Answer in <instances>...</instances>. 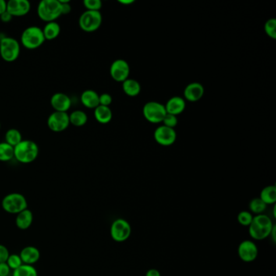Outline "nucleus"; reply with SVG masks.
I'll list each match as a JSON object with an SVG mask.
<instances>
[{
	"instance_id": "c9c22d12",
	"label": "nucleus",
	"mask_w": 276,
	"mask_h": 276,
	"mask_svg": "<svg viewBox=\"0 0 276 276\" xmlns=\"http://www.w3.org/2000/svg\"><path fill=\"white\" fill-rule=\"evenodd\" d=\"M61 4V12L62 15H68L72 12V6L69 0H58Z\"/></svg>"
},
{
	"instance_id": "79ce46f5",
	"label": "nucleus",
	"mask_w": 276,
	"mask_h": 276,
	"mask_svg": "<svg viewBox=\"0 0 276 276\" xmlns=\"http://www.w3.org/2000/svg\"><path fill=\"white\" fill-rule=\"evenodd\" d=\"M135 2L134 0H120L119 3L120 4H133V3Z\"/></svg>"
},
{
	"instance_id": "6ab92c4d",
	"label": "nucleus",
	"mask_w": 276,
	"mask_h": 276,
	"mask_svg": "<svg viewBox=\"0 0 276 276\" xmlns=\"http://www.w3.org/2000/svg\"><path fill=\"white\" fill-rule=\"evenodd\" d=\"M80 101L86 108L96 109L99 105V94L94 90L87 89L82 93Z\"/></svg>"
},
{
	"instance_id": "4be33fe9",
	"label": "nucleus",
	"mask_w": 276,
	"mask_h": 276,
	"mask_svg": "<svg viewBox=\"0 0 276 276\" xmlns=\"http://www.w3.org/2000/svg\"><path fill=\"white\" fill-rule=\"evenodd\" d=\"M94 117L100 124H107L112 120V110L110 107L98 105L94 109Z\"/></svg>"
},
{
	"instance_id": "cd10ccee",
	"label": "nucleus",
	"mask_w": 276,
	"mask_h": 276,
	"mask_svg": "<svg viewBox=\"0 0 276 276\" xmlns=\"http://www.w3.org/2000/svg\"><path fill=\"white\" fill-rule=\"evenodd\" d=\"M12 276H37V271L33 265L22 264L13 270Z\"/></svg>"
},
{
	"instance_id": "7c9ffc66",
	"label": "nucleus",
	"mask_w": 276,
	"mask_h": 276,
	"mask_svg": "<svg viewBox=\"0 0 276 276\" xmlns=\"http://www.w3.org/2000/svg\"><path fill=\"white\" fill-rule=\"evenodd\" d=\"M265 32L271 39H276V19L270 18L266 22L264 26Z\"/></svg>"
},
{
	"instance_id": "a19ab883",
	"label": "nucleus",
	"mask_w": 276,
	"mask_h": 276,
	"mask_svg": "<svg viewBox=\"0 0 276 276\" xmlns=\"http://www.w3.org/2000/svg\"><path fill=\"white\" fill-rule=\"evenodd\" d=\"M7 12V2L5 0H0V16Z\"/></svg>"
},
{
	"instance_id": "9d476101",
	"label": "nucleus",
	"mask_w": 276,
	"mask_h": 276,
	"mask_svg": "<svg viewBox=\"0 0 276 276\" xmlns=\"http://www.w3.org/2000/svg\"><path fill=\"white\" fill-rule=\"evenodd\" d=\"M49 129L53 132H64L70 125L69 114L68 113L54 111L47 119Z\"/></svg>"
},
{
	"instance_id": "72a5a7b5",
	"label": "nucleus",
	"mask_w": 276,
	"mask_h": 276,
	"mask_svg": "<svg viewBox=\"0 0 276 276\" xmlns=\"http://www.w3.org/2000/svg\"><path fill=\"white\" fill-rule=\"evenodd\" d=\"M162 123L163 125H165L167 128L174 129V128L178 123V117L173 115V114H166L164 119H163Z\"/></svg>"
},
{
	"instance_id": "ddd939ff",
	"label": "nucleus",
	"mask_w": 276,
	"mask_h": 276,
	"mask_svg": "<svg viewBox=\"0 0 276 276\" xmlns=\"http://www.w3.org/2000/svg\"><path fill=\"white\" fill-rule=\"evenodd\" d=\"M238 256L245 263H251L257 259L259 249L254 242L245 240L240 243L238 249Z\"/></svg>"
},
{
	"instance_id": "ea45409f",
	"label": "nucleus",
	"mask_w": 276,
	"mask_h": 276,
	"mask_svg": "<svg viewBox=\"0 0 276 276\" xmlns=\"http://www.w3.org/2000/svg\"><path fill=\"white\" fill-rule=\"evenodd\" d=\"M145 276H161V274L157 269H150V270H147Z\"/></svg>"
},
{
	"instance_id": "2f4dec72",
	"label": "nucleus",
	"mask_w": 276,
	"mask_h": 276,
	"mask_svg": "<svg viewBox=\"0 0 276 276\" xmlns=\"http://www.w3.org/2000/svg\"><path fill=\"white\" fill-rule=\"evenodd\" d=\"M83 4L88 11L100 12V10L102 8V2L100 0H84Z\"/></svg>"
},
{
	"instance_id": "1a4fd4ad",
	"label": "nucleus",
	"mask_w": 276,
	"mask_h": 276,
	"mask_svg": "<svg viewBox=\"0 0 276 276\" xmlns=\"http://www.w3.org/2000/svg\"><path fill=\"white\" fill-rule=\"evenodd\" d=\"M132 234V227L128 220L118 219L114 220L110 228V235L114 241L117 242H123Z\"/></svg>"
},
{
	"instance_id": "20e7f679",
	"label": "nucleus",
	"mask_w": 276,
	"mask_h": 276,
	"mask_svg": "<svg viewBox=\"0 0 276 276\" xmlns=\"http://www.w3.org/2000/svg\"><path fill=\"white\" fill-rule=\"evenodd\" d=\"M45 41L43 29L35 25L26 28L20 37L22 46L28 50H36L41 47Z\"/></svg>"
},
{
	"instance_id": "5701e85b",
	"label": "nucleus",
	"mask_w": 276,
	"mask_h": 276,
	"mask_svg": "<svg viewBox=\"0 0 276 276\" xmlns=\"http://www.w3.org/2000/svg\"><path fill=\"white\" fill-rule=\"evenodd\" d=\"M122 89L124 93L129 97H136L141 92V85L137 80L128 78L122 82Z\"/></svg>"
},
{
	"instance_id": "bb28decb",
	"label": "nucleus",
	"mask_w": 276,
	"mask_h": 276,
	"mask_svg": "<svg viewBox=\"0 0 276 276\" xmlns=\"http://www.w3.org/2000/svg\"><path fill=\"white\" fill-rule=\"evenodd\" d=\"M14 158V147L6 142L0 143V161L8 162Z\"/></svg>"
},
{
	"instance_id": "f3484780",
	"label": "nucleus",
	"mask_w": 276,
	"mask_h": 276,
	"mask_svg": "<svg viewBox=\"0 0 276 276\" xmlns=\"http://www.w3.org/2000/svg\"><path fill=\"white\" fill-rule=\"evenodd\" d=\"M19 255L23 264L27 265L35 264L41 258V253L39 249L32 245L23 248Z\"/></svg>"
},
{
	"instance_id": "393cba45",
	"label": "nucleus",
	"mask_w": 276,
	"mask_h": 276,
	"mask_svg": "<svg viewBox=\"0 0 276 276\" xmlns=\"http://www.w3.org/2000/svg\"><path fill=\"white\" fill-rule=\"evenodd\" d=\"M70 124L75 126H83L88 122V115L82 110H75L72 114H69Z\"/></svg>"
},
{
	"instance_id": "c756f323",
	"label": "nucleus",
	"mask_w": 276,
	"mask_h": 276,
	"mask_svg": "<svg viewBox=\"0 0 276 276\" xmlns=\"http://www.w3.org/2000/svg\"><path fill=\"white\" fill-rule=\"evenodd\" d=\"M253 215L247 210H242L238 214V220L239 224L245 227H249L253 221Z\"/></svg>"
},
{
	"instance_id": "39448f33",
	"label": "nucleus",
	"mask_w": 276,
	"mask_h": 276,
	"mask_svg": "<svg viewBox=\"0 0 276 276\" xmlns=\"http://www.w3.org/2000/svg\"><path fill=\"white\" fill-rule=\"evenodd\" d=\"M20 54V44L16 38L5 37L1 38L0 56L5 62H12L19 58Z\"/></svg>"
},
{
	"instance_id": "c85d7f7f",
	"label": "nucleus",
	"mask_w": 276,
	"mask_h": 276,
	"mask_svg": "<svg viewBox=\"0 0 276 276\" xmlns=\"http://www.w3.org/2000/svg\"><path fill=\"white\" fill-rule=\"evenodd\" d=\"M267 205L263 203L259 198H254L249 202V208L251 213L256 215L263 214Z\"/></svg>"
},
{
	"instance_id": "9b49d317",
	"label": "nucleus",
	"mask_w": 276,
	"mask_h": 276,
	"mask_svg": "<svg viewBox=\"0 0 276 276\" xmlns=\"http://www.w3.org/2000/svg\"><path fill=\"white\" fill-rule=\"evenodd\" d=\"M130 69L129 64L125 60L118 58L111 64L110 69V75L114 80L117 82H124L125 79L129 78Z\"/></svg>"
},
{
	"instance_id": "473e14b6",
	"label": "nucleus",
	"mask_w": 276,
	"mask_h": 276,
	"mask_svg": "<svg viewBox=\"0 0 276 276\" xmlns=\"http://www.w3.org/2000/svg\"><path fill=\"white\" fill-rule=\"evenodd\" d=\"M6 263L10 269L13 270H16L23 264L19 254H10Z\"/></svg>"
},
{
	"instance_id": "f704fd0d",
	"label": "nucleus",
	"mask_w": 276,
	"mask_h": 276,
	"mask_svg": "<svg viewBox=\"0 0 276 276\" xmlns=\"http://www.w3.org/2000/svg\"><path fill=\"white\" fill-rule=\"evenodd\" d=\"M112 101V96L109 93H102L101 95H99V105L110 107Z\"/></svg>"
},
{
	"instance_id": "4468645a",
	"label": "nucleus",
	"mask_w": 276,
	"mask_h": 276,
	"mask_svg": "<svg viewBox=\"0 0 276 276\" xmlns=\"http://www.w3.org/2000/svg\"><path fill=\"white\" fill-rule=\"evenodd\" d=\"M31 9V4L28 0H9L7 2V12L13 16H26Z\"/></svg>"
},
{
	"instance_id": "412c9836",
	"label": "nucleus",
	"mask_w": 276,
	"mask_h": 276,
	"mask_svg": "<svg viewBox=\"0 0 276 276\" xmlns=\"http://www.w3.org/2000/svg\"><path fill=\"white\" fill-rule=\"evenodd\" d=\"M43 32L46 41H53L59 36L61 27L58 22H48L43 28Z\"/></svg>"
},
{
	"instance_id": "b1692460",
	"label": "nucleus",
	"mask_w": 276,
	"mask_h": 276,
	"mask_svg": "<svg viewBox=\"0 0 276 276\" xmlns=\"http://www.w3.org/2000/svg\"><path fill=\"white\" fill-rule=\"evenodd\" d=\"M259 199L266 204H274L276 202V187L274 185H268L262 189Z\"/></svg>"
},
{
	"instance_id": "423d86ee",
	"label": "nucleus",
	"mask_w": 276,
	"mask_h": 276,
	"mask_svg": "<svg viewBox=\"0 0 276 276\" xmlns=\"http://www.w3.org/2000/svg\"><path fill=\"white\" fill-rule=\"evenodd\" d=\"M2 207L9 214L17 215L28 208L27 199L22 194H8L3 199Z\"/></svg>"
},
{
	"instance_id": "0eeeda50",
	"label": "nucleus",
	"mask_w": 276,
	"mask_h": 276,
	"mask_svg": "<svg viewBox=\"0 0 276 276\" xmlns=\"http://www.w3.org/2000/svg\"><path fill=\"white\" fill-rule=\"evenodd\" d=\"M101 24H102V16L100 12L86 10L79 16V27L86 33L97 31Z\"/></svg>"
},
{
	"instance_id": "2eb2a0df",
	"label": "nucleus",
	"mask_w": 276,
	"mask_h": 276,
	"mask_svg": "<svg viewBox=\"0 0 276 276\" xmlns=\"http://www.w3.org/2000/svg\"><path fill=\"white\" fill-rule=\"evenodd\" d=\"M50 104L57 112L68 113L72 107V100L68 95L62 93H56L50 98Z\"/></svg>"
},
{
	"instance_id": "a878e982",
	"label": "nucleus",
	"mask_w": 276,
	"mask_h": 276,
	"mask_svg": "<svg viewBox=\"0 0 276 276\" xmlns=\"http://www.w3.org/2000/svg\"><path fill=\"white\" fill-rule=\"evenodd\" d=\"M22 140V135L19 130L12 128L8 130L5 134V142L13 147H16Z\"/></svg>"
},
{
	"instance_id": "f257e3e1",
	"label": "nucleus",
	"mask_w": 276,
	"mask_h": 276,
	"mask_svg": "<svg viewBox=\"0 0 276 276\" xmlns=\"http://www.w3.org/2000/svg\"><path fill=\"white\" fill-rule=\"evenodd\" d=\"M275 226L268 216L257 215L253 217V221L249 226V233L251 238L257 241H262L270 237Z\"/></svg>"
},
{
	"instance_id": "f8f14e48",
	"label": "nucleus",
	"mask_w": 276,
	"mask_h": 276,
	"mask_svg": "<svg viewBox=\"0 0 276 276\" xmlns=\"http://www.w3.org/2000/svg\"><path fill=\"white\" fill-rule=\"evenodd\" d=\"M154 139L158 144L168 147L175 143L177 133L173 128L161 125L155 130Z\"/></svg>"
},
{
	"instance_id": "4c0bfd02",
	"label": "nucleus",
	"mask_w": 276,
	"mask_h": 276,
	"mask_svg": "<svg viewBox=\"0 0 276 276\" xmlns=\"http://www.w3.org/2000/svg\"><path fill=\"white\" fill-rule=\"evenodd\" d=\"M11 269L8 267L7 263H0V276H8L10 274Z\"/></svg>"
},
{
	"instance_id": "a211bd4d",
	"label": "nucleus",
	"mask_w": 276,
	"mask_h": 276,
	"mask_svg": "<svg viewBox=\"0 0 276 276\" xmlns=\"http://www.w3.org/2000/svg\"><path fill=\"white\" fill-rule=\"evenodd\" d=\"M164 107H165L167 114L178 116V114H182L185 110L186 104L183 97L175 96L168 99L166 104H164Z\"/></svg>"
},
{
	"instance_id": "58836bf2",
	"label": "nucleus",
	"mask_w": 276,
	"mask_h": 276,
	"mask_svg": "<svg viewBox=\"0 0 276 276\" xmlns=\"http://www.w3.org/2000/svg\"><path fill=\"white\" fill-rule=\"evenodd\" d=\"M12 18H13V16H11L8 12H4V14H2V15L0 16L1 22H4V23H8V22H11Z\"/></svg>"
},
{
	"instance_id": "6e6552de",
	"label": "nucleus",
	"mask_w": 276,
	"mask_h": 276,
	"mask_svg": "<svg viewBox=\"0 0 276 276\" xmlns=\"http://www.w3.org/2000/svg\"><path fill=\"white\" fill-rule=\"evenodd\" d=\"M166 114L164 104L157 101H148L143 108V117L151 123L162 122Z\"/></svg>"
},
{
	"instance_id": "aec40b11",
	"label": "nucleus",
	"mask_w": 276,
	"mask_h": 276,
	"mask_svg": "<svg viewBox=\"0 0 276 276\" xmlns=\"http://www.w3.org/2000/svg\"><path fill=\"white\" fill-rule=\"evenodd\" d=\"M33 214L29 209H25L16 216V224L19 229H28L33 224Z\"/></svg>"
},
{
	"instance_id": "dca6fc26",
	"label": "nucleus",
	"mask_w": 276,
	"mask_h": 276,
	"mask_svg": "<svg viewBox=\"0 0 276 276\" xmlns=\"http://www.w3.org/2000/svg\"><path fill=\"white\" fill-rule=\"evenodd\" d=\"M204 94V87L199 82H192L186 85L184 89V98L185 100L195 102L200 100Z\"/></svg>"
},
{
	"instance_id": "e433bc0d",
	"label": "nucleus",
	"mask_w": 276,
	"mask_h": 276,
	"mask_svg": "<svg viewBox=\"0 0 276 276\" xmlns=\"http://www.w3.org/2000/svg\"><path fill=\"white\" fill-rule=\"evenodd\" d=\"M9 255V250L8 248L5 245L0 244V263H6Z\"/></svg>"
},
{
	"instance_id": "7ed1b4c3",
	"label": "nucleus",
	"mask_w": 276,
	"mask_h": 276,
	"mask_svg": "<svg viewBox=\"0 0 276 276\" xmlns=\"http://www.w3.org/2000/svg\"><path fill=\"white\" fill-rule=\"evenodd\" d=\"M37 16L43 22H56L62 16L61 4L58 0H43L39 3L37 8Z\"/></svg>"
},
{
	"instance_id": "f03ea898",
	"label": "nucleus",
	"mask_w": 276,
	"mask_h": 276,
	"mask_svg": "<svg viewBox=\"0 0 276 276\" xmlns=\"http://www.w3.org/2000/svg\"><path fill=\"white\" fill-rule=\"evenodd\" d=\"M39 155V147L33 140H22L14 147V157L22 164H30Z\"/></svg>"
},
{
	"instance_id": "c03bdc74",
	"label": "nucleus",
	"mask_w": 276,
	"mask_h": 276,
	"mask_svg": "<svg viewBox=\"0 0 276 276\" xmlns=\"http://www.w3.org/2000/svg\"><path fill=\"white\" fill-rule=\"evenodd\" d=\"M0 43H1V38H0Z\"/></svg>"
},
{
	"instance_id": "37998d69",
	"label": "nucleus",
	"mask_w": 276,
	"mask_h": 276,
	"mask_svg": "<svg viewBox=\"0 0 276 276\" xmlns=\"http://www.w3.org/2000/svg\"><path fill=\"white\" fill-rule=\"evenodd\" d=\"M0 129H1V123H0Z\"/></svg>"
}]
</instances>
